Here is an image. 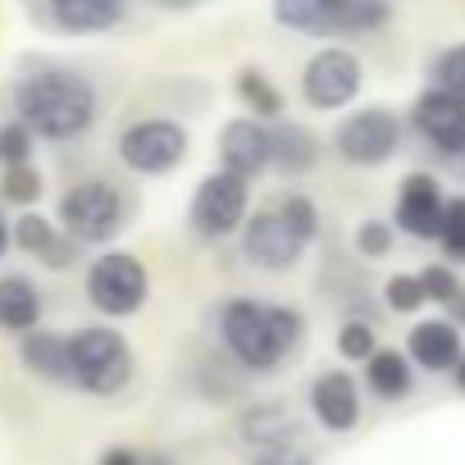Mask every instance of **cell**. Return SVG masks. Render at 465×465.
Instances as JSON below:
<instances>
[{
	"label": "cell",
	"instance_id": "6da1fadb",
	"mask_svg": "<svg viewBox=\"0 0 465 465\" xmlns=\"http://www.w3.org/2000/svg\"><path fill=\"white\" fill-rule=\"evenodd\" d=\"M306 333V320L297 306H265V302H228L219 315V338L232 351V361L265 374L274 370Z\"/></svg>",
	"mask_w": 465,
	"mask_h": 465
},
{
	"label": "cell",
	"instance_id": "7a4b0ae2",
	"mask_svg": "<svg viewBox=\"0 0 465 465\" xmlns=\"http://www.w3.org/2000/svg\"><path fill=\"white\" fill-rule=\"evenodd\" d=\"M19 114L33 133L42 137H78L92 128L96 119V92L87 78L69 74V69H42L33 78H24L19 87Z\"/></svg>",
	"mask_w": 465,
	"mask_h": 465
},
{
	"label": "cell",
	"instance_id": "3957f363",
	"mask_svg": "<svg viewBox=\"0 0 465 465\" xmlns=\"http://www.w3.org/2000/svg\"><path fill=\"white\" fill-rule=\"evenodd\" d=\"M315 228H320V210L311 196L302 192H288L279 196V205L270 210H256L247 232H242V252L252 265L261 270H292L306 252V242L315 238Z\"/></svg>",
	"mask_w": 465,
	"mask_h": 465
},
{
	"label": "cell",
	"instance_id": "277c9868",
	"mask_svg": "<svg viewBox=\"0 0 465 465\" xmlns=\"http://www.w3.org/2000/svg\"><path fill=\"white\" fill-rule=\"evenodd\" d=\"M69 342H74V383L78 388L110 397L133 379V351L114 329H83Z\"/></svg>",
	"mask_w": 465,
	"mask_h": 465
},
{
	"label": "cell",
	"instance_id": "5b68a950",
	"mask_svg": "<svg viewBox=\"0 0 465 465\" xmlns=\"http://www.w3.org/2000/svg\"><path fill=\"white\" fill-rule=\"evenodd\" d=\"M146 292H151V279H146L142 261L128 252L101 256L87 274V297L101 315H133V311H142Z\"/></svg>",
	"mask_w": 465,
	"mask_h": 465
},
{
	"label": "cell",
	"instance_id": "8992f818",
	"mask_svg": "<svg viewBox=\"0 0 465 465\" xmlns=\"http://www.w3.org/2000/svg\"><path fill=\"white\" fill-rule=\"evenodd\" d=\"M60 219L78 242H110L124 228V201L110 183H78L74 192H64Z\"/></svg>",
	"mask_w": 465,
	"mask_h": 465
},
{
	"label": "cell",
	"instance_id": "52a82bcc",
	"mask_svg": "<svg viewBox=\"0 0 465 465\" xmlns=\"http://www.w3.org/2000/svg\"><path fill=\"white\" fill-rule=\"evenodd\" d=\"M333 146H338V155L347 164H383L401 146V124H397L392 110L370 105V110H356L351 119L338 124Z\"/></svg>",
	"mask_w": 465,
	"mask_h": 465
},
{
	"label": "cell",
	"instance_id": "ba28073f",
	"mask_svg": "<svg viewBox=\"0 0 465 465\" xmlns=\"http://www.w3.org/2000/svg\"><path fill=\"white\" fill-rule=\"evenodd\" d=\"M119 155L133 173H169L187 155V133L173 119H142L119 137Z\"/></svg>",
	"mask_w": 465,
	"mask_h": 465
},
{
	"label": "cell",
	"instance_id": "9c48e42d",
	"mask_svg": "<svg viewBox=\"0 0 465 465\" xmlns=\"http://www.w3.org/2000/svg\"><path fill=\"white\" fill-rule=\"evenodd\" d=\"M247 219V183L232 173H205L196 196H192V228L205 238H228L232 228H242Z\"/></svg>",
	"mask_w": 465,
	"mask_h": 465
},
{
	"label": "cell",
	"instance_id": "30bf717a",
	"mask_svg": "<svg viewBox=\"0 0 465 465\" xmlns=\"http://www.w3.org/2000/svg\"><path fill=\"white\" fill-rule=\"evenodd\" d=\"M302 92L315 110H342L356 101L361 92V60L342 46H324L320 55H311L306 74H302Z\"/></svg>",
	"mask_w": 465,
	"mask_h": 465
},
{
	"label": "cell",
	"instance_id": "8fae6325",
	"mask_svg": "<svg viewBox=\"0 0 465 465\" xmlns=\"http://www.w3.org/2000/svg\"><path fill=\"white\" fill-rule=\"evenodd\" d=\"M219 160H223V173L252 183L274 160L270 128L261 119H232V124H223V133H219Z\"/></svg>",
	"mask_w": 465,
	"mask_h": 465
},
{
	"label": "cell",
	"instance_id": "7c38bea8",
	"mask_svg": "<svg viewBox=\"0 0 465 465\" xmlns=\"http://www.w3.org/2000/svg\"><path fill=\"white\" fill-rule=\"evenodd\" d=\"M442 219H447V201L438 183L429 173H411L397 196V228L411 232V238H442Z\"/></svg>",
	"mask_w": 465,
	"mask_h": 465
},
{
	"label": "cell",
	"instance_id": "4fadbf2b",
	"mask_svg": "<svg viewBox=\"0 0 465 465\" xmlns=\"http://www.w3.org/2000/svg\"><path fill=\"white\" fill-rule=\"evenodd\" d=\"M415 128L424 142H433L447 155H465V101L447 96V92H424L415 101Z\"/></svg>",
	"mask_w": 465,
	"mask_h": 465
},
{
	"label": "cell",
	"instance_id": "5bb4252c",
	"mask_svg": "<svg viewBox=\"0 0 465 465\" xmlns=\"http://www.w3.org/2000/svg\"><path fill=\"white\" fill-rule=\"evenodd\" d=\"M311 411H315V420H320L324 429H333V433L356 429V420H361V392H356L351 374H342V370L320 374V379L311 383Z\"/></svg>",
	"mask_w": 465,
	"mask_h": 465
},
{
	"label": "cell",
	"instance_id": "9a60e30c",
	"mask_svg": "<svg viewBox=\"0 0 465 465\" xmlns=\"http://www.w3.org/2000/svg\"><path fill=\"white\" fill-rule=\"evenodd\" d=\"M460 356H465V351H460V329L447 324V320H424V324H415L411 338H406V361H415L420 370L442 374V370H456Z\"/></svg>",
	"mask_w": 465,
	"mask_h": 465
},
{
	"label": "cell",
	"instance_id": "2e32d148",
	"mask_svg": "<svg viewBox=\"0 0 465 465\" xmlns=\"http://www.w3.org/2000/svg\"><path fill=\"white\" fill-rule=\"evenodd\" d=\"M270 137H274V160H270V164H274L283 178H302V173L315 169V160H320V137H315L311 128H302V124H274Z\"/></svg>",
	"mask_w": 465,
	"mask_h": 465
},
{
	"label": "cell",
	"instance_id": "e0dca14e",
	"mask_svg": "<svg viewBox=\"0 0 465 465\" xmlns=\"http://www.w3.org/2000/svg\"><path fill=\"white\" fill-rule=\"evenodd\" d=\"M19 356H24V365H28L33 374H42V379H55V383L74 379V342L60 338V333H28Z\"/></svg>",
	"mask_w": 465,
	"mask_h": 465
},
{
	"label": "cell",
	"instance_id": "ac0fdd59",
	"mask_svg": "<svg viewBox=\"0 0 465 465\" xmlns=\"http://www.w3.org/2000/svg\"><path fill=\"white\" fill-rule=\"evenodd\" d=\"M242 438L256 447V451H270V447H283V442H297L302 438V429H297V420L283 411V406H252L247 415H242Z\"/></svg>",
	"mask_w": 465,
	"mask_h": 465
},
{
	"label": "cell",
	"instance_id": "d6986e66",
	"mask_svg": "<svg viewBox=\"0 0 465 465\" xmlns=\"http://www.w3.org/2000/svg\"><path fill=\"white\" fill-rule=\"evenodd\" d=\"M15 242H19L24 252L42 256V261L55 265V270L74 265V242H64L60 232L51 228V219H42V214H24V219L15 223Z\"/></svg>",
	"mask_w": 465,
	"mask_h": 465
},
{
	"label": "cell",
	"instance_id": "ffe728a7",
	"mask_svg": "<svg viewBox=\"0 0 465 465\" xmlns=\"http://www.w3.org/2000/svg\"><path fill=\"white\" fill-rule=\"evenodd\" d=\"M37 315H42V297H37V288L28 279H19V274L0 279V329L28 338V329L37 324Z\"/></svg>",
	"mask_w": 465,
	"mask_h": 465
},
{
	"label": "cell",
	"instance_id": "44dd1931",
	"mask_svg": "<svg viewBox=\"0 0 465 465\" xmlns=\"http://www.w3.org/2000/svg\"><path fill=\"white\" fill-rule=\"evenodd\" d=\"M51 19L69 33H105L124 19V5H114V0H60V5H51Z\"/></svg>",
	"mask_w": 465,
	"mask_h": 465
},
{
	"label": "cell",
	"instance_id": "7402d4cb",
	"mask_svg": "<svg viewBox=\"0 0 465 465\" xmlns=\"http://www.w3.org/2000/svg\"><path fill=\"white\" fill-rule=\"evenodd\" d=\"M365 383L370 392H379L383 401H397L411 392V361L401 351H379L370 365H365Z\"/></svg>",
	"mask_w": 465,
	"mask_h": 465
},
{
	"label": "cell",
	"instance_id": "603a6c76",
	"mask_svg": "<svg viewBox=\"0 0 465 465\" xmlns=\"http://www.w3.org/2000/svg\"><path fill=\"white\" fill-rule=\"evenodd\" d=\"M392 19L388 5H379V0H333V24L329 33H374Z\"/></svg>",
	"mask_w": 465,
	"mask_h": 465
},
{
	"label": "cell",
	"instance_id": "cb8c5ba5",
	"mask_svg": "<svg viewBox=\"0 0 465 465\" xmlns=\"http://www.w3.org/2000/svg\"><path fill=\"white\" fill-rule=\"evenodd\" d=\"M274 19H279L283 28H297V33H329V24H333V0H279Z\"/></svg>",
	"mask_w": 465,
	"mask_h": 465
},
{
	"label": "cell",
	"instance_id": "d4e9b609",
	"mask_svg": "<svg viewBox=\"0 0 465 465\" xmlns=\"http://www.w3.org/2000/svg\"><path fill=\"white\" fill-rule=\"evenodd\" d=\"M238 96H242V105H252L256 119H279V110H283V96L274 92V83L261 69H242L238 74Z\"/></svg>",
	"mask_w": 465,
	"mask_h": 465
},
{
	"label": "cell",
	"instance_id": "484cf974",
	"mask_svg": "<svg viewBox=\"0 0 465 465\" xmlns=\"http://www.w3.org/2000/svg\"><path fill=\"white\" fill-rule=\"evenodd\" d=\"M338 356L370 365V361L379 356V347H374V329H370L365 320H347V324L338 329Z\"/></svg>",
	"mask_w": 465,
	"mask_h": 465
},
{
	"label": "cell",
	"instance_id": "4316f807",
	"mask_svg": "<svg viewBox=\"0 0 465 465\" xmlns=\"http://www.w3.org/2000/svg\"><path fill=\"white\" fill-rule=\"evenodd\" d=\"M383 302H388L392 311L411 315V311H420L429 297H424V283H420V274H392V279L383 283Z\"/></svg>",
	"mask_w": 465,
	"mask_h": 465
},
{
	"label": "cell",
	"instance_id": "83f0119b",
	"mask_svg": "<svg viewBox=\"0 0 465 465\" xmlns=\"http://www.w3.org/2000/svg\"><path fill=\"white\" fill-rule=\"evenodd\" d=\"M442 252L456 261V265H465V196H451L447 201V219H442Z\"/></svg>",
	"mask_w": 465,
	"mask_h": 465
},
{
	"label": "cell",
	"instance_id": "f1b7e54d",
	"mask_svg": "<svg viewBox=\"0 0 465 465\" xmlns=\"http://www.w3.org/2000/svg\"><path fill=\"white\" fill-rule=\"evenodd\" d=\"M28 155H33V128L28 124H5L0 128V164L19 169V164H28Z\"/></svg>",
	"mask_w": 465,
	"mask_h": 465
},
{
	"label": "cell",
	"instance_id": "f546056e",
	"mask_svg": "<svg viewBox=\"0 0 465 465\" xmlns=\"http://www.w3.org/2000/svg\"><path fill=\"white\" fill-rule=\"evenodd\" d=\"M0 192H5V201H15V205H28V201L42 196V178H37L33 164H19V169H5V183H0Z\"/></svg>",
	"mask_w": 465,
	"mask_h": 465
},
{
	"label": "cell",
	"instance_id": "4dcf8cb0",
	"mask_svg": "<svg viewBox=\"0 0 465 465\" xmlns=\"http://www.w3.org/2000/svg\"><path fill=\"white\" fill-rule=\"evenodd\" d=\"M420 283H424L429 302H460V279L451 274V265H424Z\"/></svg>",
	"mask_w": 465,
	"mask_h": 465
},
{
	"label": "cell",
	"instance_id": "1f68e13d",
	"mask_svg": "<svg viewBox=\"0 0 465 465\" xmlns=\"http://www.w3.org/2000/svg\"><path fill=\"white\" fill-rule=\"evenodd\" d=\"M438 92H447V96L465 101V42H460V46H451V51L438 60Z\"/></svg>",
	"mask_w": 465,
	"mask_h": 465
},
{
	"label": "cell",
	"instance_id": "d6a6232c",
	"mask_svg": "<svg viewBox=\"0 0 465 465\" xmlns=\"http://www.w3.org/2000/svg\"><path fill=\"white\" fill-rule=\"evenodd\" d=\"M356 252H361L365 261L388 256V252H392V228H388L383 219H365V223L356 228Z\"/></svg>",
	"mask_w": 465,
	"mask_h": 465
},
{
	"label": "cell",
	"instance_id": "836d02e7",
	"mask_svg": "<svg viewBox=\"0 0 465 465\" xmlns=\"http://www.w3.org/2000/svg\"><path fill=\"white\" fill-rule=\"evenodd\" d=\"M252 465H315L311 451L302 442H283V447H270V451H256Z\"/></svg>",
	"mask_w": 465,
	"mask_h": 465
},
{
	"label": "cell",
	"instance_id": "e575fe53",
	"mask_svg": "<svg viewBox=\"0 0 465 465\" xmlns=\"http://www.w3.org/2000/svg\"><path fill=\"white\" fill-rule=\"evenodd\" d=\"M101 465H146L137 451H128V447H114V451H105L101 456Z\"/></svg>",
	"mask_w": 465,
	"mask_h": 465
},
{
	"label": "cell",
	"instance_id": "d590c367",
	"mask_svg": "<svg viewBox=\"0 0 465 465\" xmlns=\"http://www.w3.org/2000/svg\"><path fill=\"white\" fill-rule=\"evenodd\" d=\"M5 247H10V228H5V219H0V256H5Z\"/></svg>",
	"mask_w": 465,
	"mask_h": 465
},
{
	"label": "cell",
	"instance_id": "8d00e7d4",
	"mask_svg": "<svg viewBox=\"0 0 465 465\" xmlns=\"http://www.w3.org/2000/svg\"><path fill=\"white\" fill-rule=\"evenodd\" d=\"M451 374H456V388H460V392H465V356H460V365H456V370H451Z\"/></svg>",
	"mask_w": 465,
	"mask_h": 465
},
{
	"label": "cell",
	"instance_id": "74e56055",
	"mask_svg": "<svg viewBox=\"0 0 465 465\" xmlns=\"http://www.w3.org/2000/svg\"><path fill=\"white\" fill-rule=\"evenodd\" d=\"M456 315H460V320H465V297H460V302H456Z\"/></svg>",
	"mask_w": 465,
	"mask_h": 465
}]
</instances>
